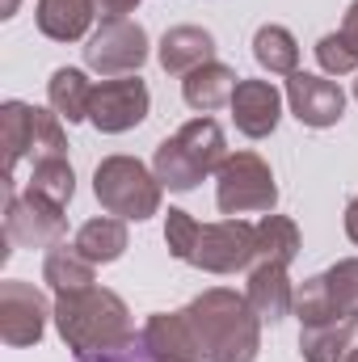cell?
Here are the masks:
<instances>
[{
  "label": "cell",
  "instance_id": "1",
  "mask_svg": "<svg viewBox=\"0 0 358 362\" xmlns=\"http://www.w3.org/2000/svg\"><path fill=\"white\" fill-rule=\"evenodd\" d=\"M181 312H185L207 362H258L262 320L245 295H236L228 286H211L198 299H190Z\"/></svg>",
  "mask_w": 358,
  "mask_h": 362
},
{
  "label": "cell",
  "instance_id": "10",
  "mask_svg": "<svg viewBox=\"0 0 358 362\" xmlns=\"http://www.w3.org/2000/svg\"><path fill=\"white\" fill-rule=\"evenodd\" d=\"M47 320H55V312L47 308L38 286H30L21 278L0 282V337H4V346H13V350L38 346L47 333Z\"/></svg>",
  "mask_w": 358,
  "mask_h": 362
},
{
  "label": "cell",
  "instance_id": "6",
  "mask_svg": "<svg viewBox=\"0 0 358 362\" xmlns=\"http://www.w3.org/2000/svg\"><path fill=\"white\" fill-rule=\"evenodd\" d=\"M215 202L228 219L241 215H270L278 206V185L270 165L258 152H236L215 173Z\"/></svg>",
  "mask_w": 358,
  "mask_h": 362
},
{
  "label": "cell",
  "instance_id": "28",
  "mask_svg": "<svg viewBox=\"0 0 358 362\" xmlns=\"http://www.w3.org/2000/svg\"><path fill=\"white\" fill-rule=\"evenodd\" d=\"M316 59L329 76H346V72H358V51L342 38V34H325L316 42Z\"/></svg>",
  "mask_w": 358,
  "mask_h": 362
},
{
  "label": "cell",
  "instance_id": "9",
  "mask_svg": "<svg viewBox=\"0 0 358 362\" xmlns=\"http://www.w3.org/2000/svg\"><path fill=\"white\" fill-rule=\"evenodd\" d=\"M68 232L64 206L38 194H4V236L21 249H51Z\"/></svg>",
  "mask_w": 358,
  "mask_h": 362
},
{
  "label": "cell",
  "instance_id": "13",
  "mask_svg": "<svg viewBox=\"0 0 358 362\" xmlns=\"http://www.w3.org/2000/svg\"><path fill=\"white\" fill-rule=\"evenodd\" d=\"M228 110H232V122L241 135L266 139V135H274V127L282 118V93L274 89V81H241Z\"/></svg>",
  "mask_w": 358,
  "mask_h": 362
},
{
  "label": "cell",
  "instance_id": "23",
  "mask_svg": "<svg viewBox=\"0 0 358 362\" xmlns=\"http://www.w3.org/2000/svg\"><path fill=\"white\" fill-rule=\"evenodd\" d=\"M258 253H253V266H291L295 253H299V228L287 219V215H262L258 223Z\"/></svg>",
  "mask_w": 358,
  "mask_h": 362
},
{
  "label": "cell",
  "instance_id": "19",
  "mask_svg": "<svg viewBox=\"0 0 358 362\" xmlns=\"http://www.w3.org/2000/svg\"><path fill=\"white\" fill-rule=\"evenodd\" d=\"M38 30L55 42H76L85 38L97 17V4L93 0H38Z\"/></svg>",
  "mask_w": 358,
  "mask_h": 362
},
{
  "label": "cell",
  "instance_id": "25",
  "mask_svg": "<svg viewBox=\"0 0 358 362\" xmlns=\"http://www.w3.org/2000/svg\"><path fill=\"white\" fill-rule=\"evenodd\" d=\"M253 59L270 76H295L299 72V42L287 25H262L253 34Z\"/></svg>",
  "mask_w": 358,
  "mask_h": 362
},
{
  "label": "cell",
  "instance_id": "4",
  "mask_svg": "<svg viewBox=\"0 0 358 362\" xmlns=\"http://www.w3.org/2000/svg\"><path fill=\"white\" fill-rule=\"evenodd\" d=\"M161 181L135 156H105L93 173V194L114 219H152L161 211Z\"/></svg>",
  "mask_w": 358,
  "mask_h": 362
},
{
  "label": "cell",
  "instance_id": "27",
  "mask_svg": "<svg viewBox=\"0 0 358 362\" xmlns=\"http://www.w3.org/2000/svg\"><path fill=\"white\" fill-rule=\"evenodd\" d=\"M198 228H202V223H198L190 211L169 206V215H165V245H169V253H173L178 262H190L194 240H198Z\"/></svg>",
  "mask_w": 358,
  "mask_h": 362
},
{
  "label": "cell",
  "instance_id": "17",
  "mask_svg": "<svg viewBox=\"0 0 358 362\" xmlns=\"http://www.w3.org/2000/svg\"><path fill=\"white\" fill-rule=\"evenodd\" d=\"M236 85H241V76H236L228 64L211 59V64L194 68V72L181 81V97H185V105H190V110L211 114V110L232 105V93H236Z\"/></svg>",
  "mask_w": 358,
  "mask_h": 362
},
{
  "label": "cell",
  "instance_id": "3",
  "mask_svg": "<svg viewBox=\"0 0 358 362\" xmlns=\"http://www.w3.org/2000/svg\"><path fill=\"white\" fill-rule=\"evenodd\" d=\"M228 160V139L219 131L215 118H190L173 139H161L156 144V156H152V173L161 185L190 194L194 185L211 173H219V165Z\"/></svg>",
  "mask_w": 358,
  "mask_h": 362
},
{
  "label": "cell",
  "instance_id": "29",
  "mask_svg": "<svg viewBox=\"0 0 358 362\" xmlns=\"http://www.w3.org/2000/svg\"><path fill=\"white\" fill-rule=\"evenodd\" d=\"M76 362H161L152 350H148V341L135 333V337H127V341H118V346H110V350H97L89 358H76Z\"/></svg>",
  "mask_w": 358,
  "mask_h": 362
},
{
  "label": "cell",
  "instance_id": "16",
  "mask_svg": "<svg viewBox=\"0 0 358 362\" xmlns=\"http://www.w3.org/2000/svg\"><path fill=\"white\" fill-rule=\"evenodd\" d=\"M156 59H161V68H165L169 76H190L194 68H202V64L215 59V38H211V30H202V25H173V30L161 38Z\"/></svg>",
  "mask_w": 358,
  "mask_h": 362
},
{
  "label": "cell",
  "instance_id": "20",
  "mask_svg": "<svg viewBox=\"0 0 358 362\" xmlns=\"http://www.w3.org/2000/svg\"><path fill=\"white\" fill-rule=\"evenodd\" d=\"M42 282L55 291V295H72V291H89L93 282V262L68 240L51 245L47 249V262H42Z\"/></svg>",
  "mask_w": 358,
  "mask_h": 362
},
{
  "label": "cell",
  "instance_id": "11",
  "mask_svg": "<svg viewBox=\"0 0 358 362\" xmlns=\"http://www.w3.org/2000/svg\"><path fill=\"white\" fill-rule=\"evenodd\" d=\"M148 110H152V93L139 76H114L93 89L89 122L101 135H122V131L139 127L148 118Z\"/></svg>",
  "mask_w": 358,
  "mask_h": 362
},
{
  "label": "cell",
  "instance_id": "30",
  "mask_svg": "<svg viewBox=\"0 0 358 362\" xmlns=\"http://www.w3.org/2000/svg\"><path fill=\"white\" fill-rule=\"evenodd\" d=\"M93 4H97L101 21H118V17H127V13L139 8V0H93Z\"/></svg>",
  "mask_w": 358,
  "mask_h": 362
},
{
  "label": "cell",
  "instance_id": "35",
  "mask_svg": "<svg viewBox=\"0 0 358 362\" xmlns=\"http://www.w3.org/2000/svg\"><path fill=\"white\" fill-rule=\"evenodd\" d=\"M354 101H358V81H354Z\"/></svg>",
  "mask_w": 358,
  "mask_h": 362
},
{
  "label": "cell",
  "instance_id": "34",
  "mask_svg": "<svg viewBox=\"0 0 358 362\" xmlns=\"http://www.w3.org/2000/svg\"><path fill=\"white\" fill-rule=\"evenodd\" d=\"M342 362H358V346H354V350H350V354H346Z\"/></svg>",
  "mask_w": 358,
  "mask_h": 362
},
{
  "label": "cell",
  "instance_id": "31",
  "mask_svg": "<svg viewBox=\"0 0 358 362\" xmlns=\"http://www.w3.org/2000/svg\"><path fill=\"white\" fill-rule=\"evenodd\" d=\"M337 34H342V38H346V42L358 51V0L346 8V21H342V30H337Z\"/></svg>",
  "mask_w": 358,
  "mask_h": 362
},
{
  "label": "cell",
  "instance_id": "14",
  "mask_svg": "<svg viewBox=\"0 0 358 362\" xmlns=\"http://www.w3.org/2000/svg\"><path fill=\"white\" fill-rule=\"evenodd\" d=\"M139 337L148 341V350L161 362H207L194 329H190V320H185V312H156V316H148Z\"/></svg>",
  "mask_w": 358,
  "mask_h": 362
},
{
  "label": "cell",
  "instance_id": "26",
  "mask_svg": "<svg viewBox=\"0 0 358 362\" xmlns=\"http://www.w3.org/2000/svg\"><path fill=\"white\" fill-rule=\"evenodd\" d=\"M25 194H38V198L55 202V206H68L72 194H76V173H72L68 156H42V160H34Z\"/></svg>",
  "mask_w": 358,
  "mask_h": 362
},
{
  "label": "cell",
  "instance_id": "24",
  "mask_svg": "<svg viewBox=\"0 0 358 362\" xmlns=\"http://www.w3.org/2000/svg\"><path fill=\"white\" fill-rule=\"evenodd\" d=\"M358 346V316L354 320H337V325H321V329H304L299 333V354L304 362H342Z\"/></svg>",
  "mask_w": 358,
  "mask_h": 362
},
{
  "label": "cell",
  "instance_id": "2",
  "mask_svg": "<svg viewBox=\"0 0 358 362\" xmlns=\"http://www.w3.org/2000/svg\"><path fill=\"white\" fill-rule=\"evenodd\" d=\"M55 329L76 358H89L97 350H110V346L135 337L127 303L105 286L55 295Z\"/></svg>",
  "mask_w": 358,
  "mask_h": 362
},
{
  "label": "cell",
  "instance_id": "12",
  "mask_svg": "<svg viewBox=\"0 0 358 362\" xmlns=\"http://www.w3.org/2000/svg\"><path fill=\"white\" fill-rule=\"evenodd\" d=\"M287 105L291 114L312 127V131H325V127H337L342 114H346V93L342 85L325 81V76H312V72H295L287 76Z\"/></svg>",
  "mask_w": 358,
  "mask_h": 362
},
{
  "label": "cell",
  "instance_id": "15",
  "mask_svg": "<svg viewBox=\"0 0 358 362\" xmlns=\"http://www.w3.org/2000/svg\"><path fill=\"white\" fill-rule=\"evenodd\" d=\"M245 299H249V308L258 312L262 325H282L295 312V286L287 278V266H253Z\"/></svg>",
  "mask_w": 358,
  "mask_h": 362
},
{
  "label": "cell",
  "instance_id": "18",
  "mask_svg": "<svg viewBox=\"0 0 358 362\" xmlns=\"http://www.w3.org/2000/svg\"><path fill=\"white\" fill-rule=\"evenodd\" d=\"M34 110L25 101H4L0 105V144H4V194H13V169L34 156Z\"/></svg>",
  "mask_w": 358,
  "mask_h": 362
},
{
  "label": "cell",
  "instance_id": "22",
  "mask_svg": "<svg viewBox=\"0 0 358 362\" xmlns=\"http://www.w3.org/2000/svg\"><path fill=\"white\" fill-rule=\"evenodd\" d=\"M93 89H97V85H89V76H85L81 68H55L51 81H47V101H51V110L72 127V122H85V118H89Z\"/></svg>",
  "mask_w": 358,
  "mask_h": 362
},
{
  "label": "cell",
  "instance_id": "8",
  "mask_svg": "<svg viewBox=\"0 0 358 362\" xmlns=\"http://www.w3.org/2000/svg\"><path fill=\"white\" fill-rule=\"evenodd\" d=\"M253 253H258V228L245 219H219V223H202L190 266L207 274H236L253 270Z\"/></svg>",
  "mask_w": 358,
  "mask_h": 362
},
{
  "label": "cell",
  "instance_id": "32",
  "mask_svg": "<svg viewBox=\"0 0 358 362\" xmlns=\"http://www.w3.org/2000/svg\"><path fill=\"white\" fill-rule=\"evenodd\" d=\"M346 236L358 245V194L350 198V206H346Z\"/></svg>",
  "mask_w": 358,
  "mask_h": 362
},
{
  "label": "cell",
  "instance_id": "5",
  "mask_svg": "<svg viewBox=\"0 0 358 362\" xmlns=\"http://www.w3.org/2000/svg\"><path fill=\"white\" fill-rule=\"evenodd\" d=\"M295 316L304 329H321V325H337V320H354L358 316V257H346L325 274L304 278V286L295 291Z\"/></svg>",
  "mask_w": 358,
  "mask_h": 362
},
{
  "label": "cell",
  "instance_id": "21",
  "mask_svg": "<svg viewBox=\"0 0 358 362\" xmlns=\"http://www.w3.org/2000/svg\"><path fill=\"white\" fill-rule=\"evenodd\" d=\"M72 245L89 257L93 266H110V262H118L122 253H127V219H114V215H97L89 223H81L76 228V236H72Z\"/></svg>",
  "mask_w": 358,
  "mask_h": 362
},
{
  "label": "cell",
  "instance_id": "33",
  "mask_svg": "<svg viewBox=\"0 0 358 362\" xmlns=\"http://www.w3.org/2000/svg\"><path fill=\"white\" fill-rule=\"evenodd\" d=\"M17 13V0H4V8H0V17H13Z\"/></svg>",
  "mask_w": 358,
  "mask_h": 362
},
{
  "label": "cell",
  "instance_id": "7",
  "mask_svg": "<svg viewBox=\"0 0 358 362\" xmlns=\"http://www.w3.org/2000/svg\"><path fill=\"white\" fill-rule=\"evenodd\" d=\"M148 59V30L131 17L118 21H101L85 42V64L93 72H101L105 81L114 76H135Z\"/></svg>",
  "mask_w": 358,
  "mask_h": 362
}]
</instances>
